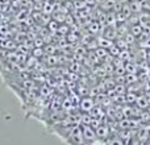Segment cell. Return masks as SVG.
<instances>
[{
    "label": "cell",
    "instance_id": "1",
    "mask_svg": "<svg viewBox=\"0 0 150 145\" xmlns=\"http://www.w3.org/2000/svg\"><path fill=\"white\" fill-rule=\"evenodd\" d=\"M82 127V135H83V139H84V141L87 144L92 143V141L98 140V137H96V132L95 129H93L92 127H91L90 124H82L80 125Z\"/></svg>",
    "mask_w": 150,
    "mask_h": 145
},
{
    "label": "cell",
    "instance_id": "2",
    "mask_svg": "<svg viewBox=\"0 0 150 145\" xmlns=\"http://www.w3.org/2000/svg\"><path fill=\"white\" fill-rule=\"evenodd\" d=\"M95 100L93 98H90V96H83L79 102V108L82 111V114H90L91 109L95 107Z\"/></svg>",
    "mask_w": 150,
    "mask_h": 145
},
{
    "label": "cell",
    "instance_id": "3",
    "mask_svg": "<svg viewBox=\"0 0 150 145\" xmlns=\"http://www.w3.org/2000/svg\"><path fill=\"white\" fill-rule=\"evenodd\" d=\"M117 25H105L104 28H101V36L105 37V38L115 41L117 38Z\"/></svg>",
    "mask_w": 150,
    "mask_h": 145
},
{
    "label": "cell",
    "instance_id": "4",
    "mask_svg": "<svg viewBox=\"0 0 150 145\" xmlns=\"http://www.w3.org/2000/svg\"><path fill=\"white\" fill-rule=\"evenodd\" d=\"M136 106L138 107V108L141 109V111H144V109H148L149 108V99L146 98V96L144 95H138L137 100H136Z\"/></svg>",
    "mask_w": 150,
    "mask_h": 145
},
{
    "label": "cell",
    "instance_id": "5",
    "mask_svg": "<svg viewBox=\"0 0 150 145\" xmlns=\"http://www.w3.org/2000/svg\"><path fill=\"white\" fill-rule=\"evenodd\" d=\"M129 33H132L133 36L137 38V37H141L144 34V26L141 25L140 23H137V24H132L130 25V31H129Z\"/></svg>",
    "mask_w": 150,
    "mask_h": 145
},
{
    "label": "cell",
    "instance_id": "6",
    "mask_svg": "<svg viewBox=\"0 0 150 145\" xmlns=\"http://www.w3.org/2000/svg\"><path fill=\"white\" fill-rule=\"evenodd\" d=\"M105 145H125V143L121 140V137H120L117 133H113V135L105 141Z\"/></svg>",
    "mask_w": 150,
    "mask_h": 145
},
{
    "label": "cell",
    "instance_id": "7",
    "mask_svg": "<svg viewBox=\"0 0 150 145\" xmlns=\"http://www.w3.org/2000/svg\"><path fill=\"white\" fill-rule=\"evenodd\" d=\"M98 45H99L100 48H103V49H107V50H108L109 48L113 45V41H111V40H108V38H105V37L101 36L100 38L98 40Z\"/></svg>",
    "mask_w": 150,
    "mask_h": 145
},
{
    "label": "cell",
    "instance_id": "8",
    "mask_svg": "<svg viewBox=\"0 0 150 145\" xmlns=\"http://www.w3.org/2000/svg\"><path fill=\"white\" fill-rule=\"evenodd\" d=\"M88 31H90L91 34H98L99 32H101V25L99 21H93V23L90 24V26H88Z\"/></svg>",
    "mask_w": 150,
    "mask_h": 145
},
{
    "label": "cell",
    "instance_id": "9",
    "mask_svg": "<svg viewBox=\"0 0 150 145\" xmlns=\"http://www.w3.org/2000/svg\"><path fill=\"white\" fill-rule=\"evenodd\" d=\"M125 145H141V144L138 143V141H137V140H136V139H134V140H133L132 143H129V144H125Z\"/></svg>",
    "mask_w": 150,
    "mask_h": 145
}]
</instances>
